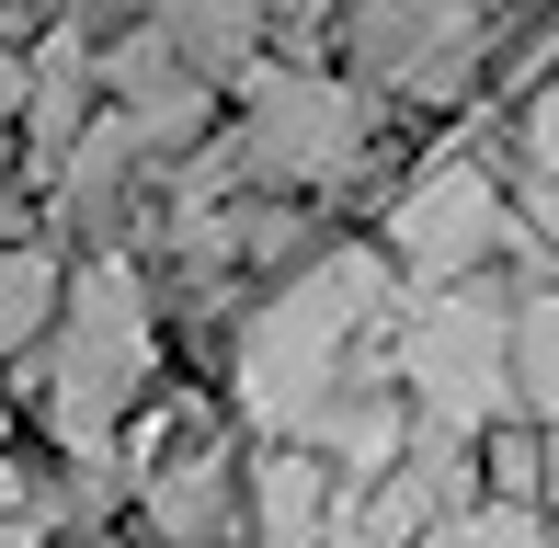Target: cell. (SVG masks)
Listing matches in <instances>:
<instances>
[{
  "label": "cell",
  "mask_w": 559,
  "mask_h": 548,
  "mask_svg": "<svg viewBox=\"0 0 559 548\" xmlns=\"http://www.w3.org/2000/svg\"><path fill=\"white\" fill-rule=\"evenodd\" d=\"M92 81H104L92 35H81V23H58V35L35 46V69H23V138H35V160H46V171L81 148V127H92Z\"/></svg>",
  "instance_id": "8"
},
{
  "label": "cell",
  "mask_w": 559,
  "mask_h": 548,
  "mask_svg": "<svg viewBox=\"0 0 559 548\" xmlns=\"http://www.w3.org/2000/svg\"><path fill=\"white\" fill-rule=\"evenodd\" d=\"M354 160H366V92L320 81V69H263L251 81V138H240L251 183H343Z\"/></svg>",
  "instance_id": "4"
},
{
  "label": "cell",
  "mask_w": 559,
  "mask_h": 548,
  "mask_svg": "<svg viewBox=\"0 0 559 548\" xmlns=\"http://www.w3.org/2000/svg\"><path fill=\"white\" fill-rule=\"evenodd\" d=\"M104 92L115 115L148 138V160H171V148H194V127H206V81L183 69V46L160 35V23H126V35L104 46Z\"/></svg>",
  "instance_id": "7"
},
{
  "label": "cell",
  "mask_w": 559,
  "mask_h": 548,
  "mask_svg": "<svg viewBox=\"0 0 559 548\" xmlns=\"http://www.w3.org/2000/svg\"><path fill=\"white\" fill-rule=\"evenodd\" d=\"M423 548H548V526L525 503H479V514H445Z\"/></svg>",
  "instance_id": "12"
},
{
  "label": "cell",
  "mask_w": 559,
  "mask_h": 548,
  "mask_svg": "<svg viewBox=\"0 0 559 548\" xmlns=\"http://www.w3.org/2000/svg\"><path fill=\"white\" fill-rule=\"evenodd\" d=\"M525 148H537V160H559V81L537 92V115H525Z\"/></svg>",
  "instance_id": "14"
},
{
  "label": "cell",
  "mask_w": 559,
  "mask_h": 548,
  "mask_svg": "<svg viewBox=\"0 0 559 548\" xmlns=\"http://www.w3.org/2000/svg\"><path fill=\"white\" fill-rule=\"evenodd\" d=\"M148 12H160V0H69V23H81V35H92V23H148Z\"/></svg>",
  "instance_id": "13"
},
{
  "label": "cell",
  "mask_w": 559,
  "mask_h": 548,
  "mask_svg": "<svg viewBox=\"0 0 559 548\" xmlns=\"http://www.w3.org/2000/svg\"><path fill=\"white\" fill-rule=\"evenodd\" d=\"M46 320H58V263L0 240V355H12V343H35Z\"/></svg>",
  "instance_id": "11"
},
{
  "label": "cell",
  "mask_w": 559,
  "mask_h": 548,
  "mask_svg": "<svg viewBox=\"0 0 559 548\" xmlns=\"http://www.w3.org/2000/svg\"><path fill=\"white\" fill-rule=\"evenodd\" d=\"M479 35H491V0H354V58L389 92H423V104L468 92Z\"/></svg>",
  "instance_id": "5"
},
{
  "label": "cell",
  "mask_w": 559,
  "mask_h": 548,
  "mask_svg": "<svg viewBox=\"0 0 559 548\" xmlns=\"http://www.w3.org/2000/svg\"><path fill=\"white\" fill-rule=\"evenodd\" d=\"M366 320H377V263L366 252H332V263L286 274V297L240 332V401L274 434H309V412L343 378H366Z\"/></svg>",
  "instance_id": "1"
},
{
  "label": "cell",
  "mask_w": 559,
  "mask_h": 548,
  "mask_svg": "<svg viewBox=\"0 0 559 548\" xmlns=\"http://www.w3.org/2000/svg\"><path fill=\"white\" fill-rule=\"evenodd\" d=\"M491 240H502V183H491V171H468V160L423 171V183L400 194V217H389V252L412 263L423 286H456Z\"/></svg>",
  "instance_id": "6"
},
{
  "label": "cell",
  "mask_w": 559,
  "mask_h": 548,
  "mask_svg": "<svg viewBox=\"0 0 559 548\" xmlns=\"http://www.w3.org/2000/svg\"><path fill=\"white\" fill-rule=\"evenodd\" d=\"M148 23H160L171 46H183V69H194V81H240V69L263 58L274 0H160Z\"/></svg>",
  "instance_id": "9"
},
{
  "label": "cell",
  "mask_w": 559,
  "mask_h": 548,
  "mask_svg": "<svg viewBox=\"0 0 559 548\" xmlns=\"http://www.w3.org/2000/svg\"><path fill=\"white\" fill-rule=\"evenodd\" d=\"M148 366H160V332H148L138 263H92L58 309V355H46V422L69 457L126 434V412L148 401Z\"/></svg>",
  "instance_id": "2"
},
{
  "label": "cell",
  "mask_w": 559,
  "mask_h": 548,
  "mask_svg": "<svg viewBox=\"0 0 559 548\" xmlns=\"http://www.w3.org/2000/svg\"><path fill=\"white\" fill-rule=\"evenodd\" d=\"M400 378L423 389V412H435L445 434L491 422L514 401V309L479 297V286H423L412 332H400Z\"/></svg>",
  "instance_id": "3"
},
{
  "label": "cell",
  "mask_w": 559,
  "mask_h": 548,
  "mask_svg": "<svg viewBox=\"0 0 559 548\" xmlns=\"http://www.w3.org/2000/svg\"><path fill=\"white\" fill-rule=\"evenodd\" d=\"M23 115V69H12V46H0V127Z\"/></svg>",
  "instance_id": "15"
},
{
  "label": "cell",
  "mask_w": 559,
  "mask_h": 548,
  "mask_svg": "<svg viewBox=\"0 0 559 548\" xmlns=\"http://www.w3.org/2000/svg\"><path fill=\"white\" fill-rule=\"evenodd\" d=\"M514 401L559 422V286L514 297Z\"/></svg>",
  "instance_id": "10"
}]
</instances>
